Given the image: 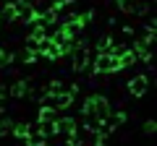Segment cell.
Wrapping results in <instances>:
<instances>
[{"mask_svg":"<svg viewBox=\"0 0 157 146\" xmlns=\"http://www.w3.org/2000/svg\"><path fill=\"white\" fill-rule=\"evenodd\" d=\"M107 112H110V102H107L102 94H92V97H86L84 107H81V115H94L97 120H102Z\"/></svg>","mask_w":157,"mask_h":146,"instance_id":"6da1fadb","label":"cell"},{"mask_svg":"<svg viewBox=\"0 0 157 146\" xmlns=\"http://www.w3.org/2000/svg\"><path fill=\"white\" fill-rule=\"evenodd\" d=\"M92 68H94L100 76H107V73L121 71V63H118V57L110 55V52H97V55L92 57Z\"/></svg>","mask_w":157,"mask_h":146,"instance_id":"7a4b0ae2","label":"cell"},{"mask_svg":"<svg viewBox=\"0 0 157 146\" xmlns=\"http://www.w3.org/2000/svg\"><path fill=\"white\" fill-rule=\"evenodd\" d=\"M147 89H149V78H147V76H134V78H128V94L131 97H144Z\"/></svg>","mask_w":157,"mask_h":146,"instance_id":"3957f363","label":"cell"},{"mask_svg":"<svg viewBox=\"0 0 157 146\" xmlns=\"http://www.w3.org/2000/svg\"><path fill=\"white\" fill-rule=\"evenodd\" d=\"M78 130V125H76V120L73 118H55V133H60V136H73Z\"/></svg>","mask_w":157,"mask_h":146,"instance_id":"277c9868","label":"cell"},{"mask_svg":"<svg viewBox=\"0 0 157 146\" xmlns=\"http://www.w3.org/2000/svg\"><path fill=\"white\" fill-rule=\"evenodd\" d=\"M6 94H11L13 99H24V97L32 94V81H16V84L6 91Z\"/></svg>","mask_w":157,"mask_h":146,"instance_id":"5b68a950","label":"cell"},{"mask_svg":"<svg viewBox=\"0 0 157 146\" xmlns=\"http://www.w3.org/2000/svg\"><path fill=\"white\" fill-rule=\"evenodd\" d=\"M34 130H37V133H42L45 138H52V136H58V133H55V120H37Z\"/></svg>","mask_w":157,"mask_h":146,"instance_id":"8992f818","label":"cell"},{"mask_svg":"<svg viewBox=\"0 0 157 146\" xmlns=\"http://www.w3.org/2000/svg\"><path fill=\"white\" fill-rule=\"evenodd\" d=\"M29 130H32V125H29V123H13L11 136H13V138H18V141H24L29 136Z\"/></svg>","mask_w":157,"mask_h":146,"instance_id":"52a82bcc","label":"cell"},{"mask_svg":"<svg viewBox=\"0 0 157 146\" xmlns=\"http://www.w3.org/2000/svg\"><path fill=\"white\" fill-rule=\"evenodd\" d=\"M118 11L121 13H136L139 11V0H118Z\"/></svg>","mask_w":157,"mask_h":146,"instance_id":"ba28073f","label":"cell"},{"mask_svg":"<svg viewBox=\"0 0 157 146\" xmlns=\"http://www.w3.org/2000/svg\"><path fill=\"white\" fill-rule=\"evenodd\" d=\"M58 118V110H52V107H39V118L37 120H55Z\"/></svg>","mask_w":157,"mask_h":146,"instance_id":"9c48e42d","label":"cell"},{"mask_svg":"<svg viewBox=\"0 0 157 146\" xmlns=\"http://www.w3.org/2000/svg\"><path fill=\"white\" fill-rule=\"evenodd\" d=\"M11 130H13V120L11 118H3V120H0V138L11 136Z\"/></svg>","mask_w":157,"mask_h":146,"instance_id":"30bf717a","label":"cell"},{"mask_svg":"<svg viewBox=\"0 0 157 146\" xmlns=\"http://www.w3.org/2000/svg\"><path fill=\"white\" fill-rule=\"evenodd\" d=\"M155 130H157V123H155V120H147V123H144V133H147V136H152Z\"/></svg>","mask_w":157,"mask_h":146,"instance_id":"8fae6325","label":"cell"},{"mask_svg":"<svg viewBox=\"0 0 157 146\" xmlns=\"http://www.w3.org/2000/svg\"><path fill=\"white\" fill-rule=\"evenodd\" d=\"M3 97H6V89H3V86H0V99H3Z\"/></svg>","mask_w":157,"mask_h":146,"instance_id":"7c38bea8","label":"cell"}]
</instances>
